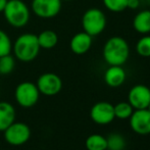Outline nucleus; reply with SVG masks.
I'll list each match as a JSON object with an SVG mask.
<instances>
[{
  "label": "nucleus",
  "instance_id": "1",
  "mask_svg": "<svg viewBox=\"0 0 150 150\" xmlns=\"http://www.w3.org/2000/svg\"><path fill=\"white\" fill-rule=\"evenodd\" d=\"M102 55L108 65H124L130 56V46L122 37L113 36L103 45Z\"/></svg>",
  "mask_w": 150,
  "mask_h": 150
},
{
  "label": "nucleus",
  "instance_id": "2",
  "mask_svg": "<svg viewBox=\"0 0 150 150\" xmlns=\"http://www.w3.org/2000/svg\"><path fill=\"white\" fill-rule=\"evenodd\" d=\"M37 36L32 33H26L18 36L12 44V51L16 58L23 62H30L38 56L40 51Z\"/></svg>",
  "mask_w": 150,
  "mask_h": 150
},
{
  "label": "nucleus",
  "instance_id": "3",
  "mask_svg": "<svg viewBox=\"0 0 150 150\" xmlns=\"http://www.w3.org/2000/svg\"><path fill=\"white\" fill-rule=\"evenodd\" d=\"M6 22L13 28H24L30 21V9L23 0H8L3 10Z\"/></svg>",
  "mask_w": 150,
  "mask_h": 150
},
{
  "label": "nucleus",
  "instance_id": "4",
  "mask_svg": "<svg viewBox=\"0 0 150 150\" xmlns=\"http://www.w3.org/2000/svg\"><path fill=\"white\" fill-rule=\"evenodd\" d=\"M106 16L101 9L92 7L87 9L82 16V27L83 31L90 36H98L106 28Z\"/></svg>",
  "mask_w": 150,
  "mask_h": 150
},
{
  "label": "nucleus",
  "instance_id": "5",
  "mask_svg": "<svg viewBox=\"0 0 150 150\" xmlns=\"http://www.w3.org/2000/svg\"><path fill=\"white\" fill-rule=\"evenodd\" d=\"M40 92L37 85L32 82H23L18 84L14 91V98L18 105L25 108L32 107L38 102Z\"/></svg>",
  "mask_w": 150,
  "mask_h": 150
},
{
  "label": "nucleus",
  "instance_id": "6",
  "mask_svg": "<svg viewBox=\"0 0 150 150\" xmlns=\"http://www.w3.org/2000/svg\"><path fill=\"white\" fill-rule=\"evenodd\" d=\"M30 137L31 129L25 122H13L4 131V139L11 146H21L26 144Z\"/></svg>",
  "mask_w": 150,
  "mask_h": 150
},
{
  "label": "nucleus",
  "instance_id": "7",
  "mask_svg": "<svg viewBox=\"0 0 150 150\" xmlns=\"http://www.w3.org/2000/svg\"><path fill=\"white\" fill-rule=\"evenodd\" d=\"M62 0H32L31 9L40 18H52L59 13Z\"/></svg>",
  "mask_w": 150,
  "mask_h": 150
},
{
  "label": "nucleus",
  "instance_id": "8",
  "mask_svg": "<svg viewBox=\"0 0 150 150\" xmlns=\"http://www.w3.org/2000/svg\"><path fill=\"white\" fill-rule=\"evenodd\" d=\"M37 88L40 94L45 96H54L62 89V81L60 77L53 73H45L38 78Z\"/></svg>",
  "mask_w": 150,
  "mask_h": 150
},
{
  "label": "nucleus",
  "instance_id": "9",
  "mask_svg": "<svg viewBox=\"0 0 150 150\" xmlns=\"http://www.w3.org/2000/svg\"><path fill=\"white\" fill-rule=\"evenodd\" d=\"M90 117L95 124L108 125L115 119L113 105L107 101H100L95 103L90 110Z\"/></svg>",
  "mask_w": 150,
  "mask_h": 150
},
{
  "label": "nucleus",
  "instance_id": "10",
  "mask_svg": "<svg viewBox=\"0 0 150 150\" xmlns=\"http://www.w3.org/2000/svg\"><path fill=\"white\" fill-rule=\"evenodd\" d=\"M128 102L134 109H146L150 103V89L142 84L133 86L129 91Z\"/></svg>",
  "mask_w": 150,
  "mask_h": 150
},
{
  "label": "nucleus",
  "instance_id": "11",
  "mask_svg": "<svg viewBox=\"0 0 150 150\" xmlns=\"http://www.w3.org/2000/svg\"><path fill=\"white\" fill-rule=\"evenodd\" d=\"M130 127L138 135L150 134V111L148 109H135L130 117Z\"/></svg>",
  "mask_w": 150,
  "mask_h": 150
},
{
  "label": "nucleus",
  "instance_id": "12",
  "mask_svg": "<svg viewBox=\"0 0 150 150\" xmlns=\"http://www.w3.org/2000/svg\"><path fill=\"white\" fill-rule=\"evenodd\" d=\"M92 46V36L86 32H79L75 34L69 42V48L75 54L82 55L87 53Z\"/></svg>",
  "mask_w": 150,
  "mask_h": 150
},
{
  "label": "nucleus",
  "instance_id": "13",
  "mask_svg": "<svg viewBox=\"0 0 150 150\" xmlns=\"http://www.w3.org/2000/svg\"><path fill=\"white\" fill-rule=\"evenodd\" d=\"M104 82L111 88H117L125 83L127 79L126 71L122 65H109L103 76Z\"/></svg>",
  "mask_w": 150,
  "mask_h": 150
},
{
  "label": "nucleus",
  "instance_id": "14",
  "mask_svg": "<svg viewBox=\"0 0 150 150\" xmlns=\"http://www.w3.org/2000/svg\"><path fill=\"white\" fill-rule=\"evenodd\" d=\"M16 120V109L6 101L0 102V132H4Z\"/></svg>",
  "mask_w": 150,
  "mask_h": 150
},
{
  "label": "nucleus",
  "instance_id": "15",
  "mask_svg": "<svg viewBox=\"0 0 150 150\" xmlns=\"http://www.w3.org/2000/svg\"><path fill=\"white\" fill-rule=\"evenodd\" d=\"M133 28L137 33L142 35L150 33V10H141L134 16Z\"/></svg>",
  "mask_w": 150,
  "mask_h": 150
},
{
  "label": "nucleus",
  "instance_id": "16",
  "mask_svg": "<svg viewBox=\"0 0 150 150\" xmlns=\"http://www.w3.org/2000/svg\"><path fill=\"white\" fill-rule=\"evenodd\" d=\"M38 43L40 48L43 49H52L58 43V36L57 34L52 30H45L37 36Z\"/></svg>",
  "mask_w": 150,
  "mask_h": 150
},
{
  "label": "nucleus",
  "instance_id": "17",
  "mask_svg": "<svg viewBox=\"0 0 150 150\" xmlns=\"http://www.w3.org/2000/svg\"><path fill=\"white\" fill-rule=\"evenodd\" d=\"M85 146L87 150H107L106 138L100 134H92L87 137Z\"/></svg>",
  "mask_w": 150,
  "mask_h": 150
},
{
  "label": "nucleus",
  "instance_id": "18",
  "mask_svg": "<svg viewBox=\"0 0 150 150\" xmlns=\"http://www.w3.org/2000/svg\"><path fill=\"white\" fill-rule=\"evenodd\" d=\"M107 150H125L127 147V141L120 133H111L106 138Z\"/></svg>",
  "mask_w": 150,
  "mask_h": 150
},
{
  "label": "nucleus",
  "instance_id": "19",
  "mask_svg": "<svg viewBox=\"0 0 150 150\" xmlns=\"http://www.w3.org/2000/svg\"><path fill=\"white\" fill-rule=\"evenodd\" d=\"M113 110H115V117L120 120H127L130 119L133 111L135 110L132 107V105L129 102H119L117 104L113 105Z\"/></svg>",
  "mask_w": 150,
  "mask_h": 150
},
{
  "label": "nucleus",
  "instance_id": "20",
  "mask_svg": "<svg viewBox=\"0 0 150 150\" xmlns=\"http://www.w3.org/2000/svg\"><path fill=\"white\" fill-rule=\"evenodd\" d=\"M136 51L142 57H150V35H143L138 40Z\"/></svg>",
  "mask_w": 150,
  "mask_h": 150
},
{
  "label": "nucleus",
  "instance_id": "21",
  "mask_svg": "<svg viewBox=\"0 0 150 150\" xmlns=\"http://www.w3.org/2000/svg\"><path fill=\"white\" fill-rule=\"evenodd\" d=\"M16 60L10 54L0 57V75H8L14 69Z\"/></svg>",
  "mask_w": 150,
  "mask_h": 150
},
{
  "label": "nucleus",
  "instance_id": "22",
  "mask_svg": "<svg viewBox=\"0 0 150 150\" xmlns=\"http://www.w3.org/2000/svg\"><path fill=\"white\" fill-rule=\"evenodd\" d=\"M103 5L111 12H122L127 9L128 0H102Z\"/></svg>",
  "mask_w": 150,
  "mask_h": 150
},
{
  "label": "nucleus",
  "instance_id": "23",
  "mask_svg": "<svg viewBox=\"0 0 150 150\" xmlns=\"http://www.w3.org/2000/svg\"><path fill=\"white\" fill-rule=\"evenodd\" d=\"M12 50V43L9 36L4 31L0 30V57L10 54Z\"/></svg>",
  "mask_w": 150,
  "mask_h": 150
},
{
  "label": "nucleus",
  "instance_id": "24",
  "mask_svg": "<svg viewBox=\"0 0 150 150\" xmlns=\"http://www.w3.org/2000/svg\"><path fill=\"white\" fill-rule=\"evenodd\" d=\"M140 6V0H128L127 1V8L129 9H137Z\"/></svg>",
  "mask_w": 150,
  "mask_h": 150
},
{
  "label": "nucleus",
  "instance_id": "25",
  "mask_svg": "<svg viewBox=\"0 0 150 150\" xmlns=\"http://www.w3.org/2000/svg\"><path fill=\"white\" fill-rule=\"evenodd\" d=\"M8 0H0V12H3Z\"/></svg>",
  "mask_w": 150,
  "mask_h": 150
},
{
  "label": "nucleus",
  "instance_id": "26",
  "mask_svg": "<svg viewBox=\"0 0 150 150\" xmlns=\"http://www.w3.org/2000/svg\"><path fill=\"white\" fill-rule=\"evenodd\" d=\"M147 109H148V110L150 111V103H149V105H148V107H147Z\"/></svg>",
  "mask_w": 150,
  "mask_h": 150
},
{
  "label": "nucleus",
  "instance_id": "27",
  "mask_svg": "<svg viewBox=\"0 0 150 150\" xmlns=\"http://www.w3.org/2000/svg\"><path fill=\"white\" fill-rule=\"evenodd\" d=\"M64 1H71V0H64Z\"/></svg>",
  "mask_w": 150,
  "mask_h": 150
},
{
  "label": "nucleus",
  "instance_id": "28",
  "mask_svg": "<svg viewBox=\"0 0 150 150\" xmlns=\"http://www.w3.org/2000/svg\"><path fill=\"white\" fill-rule=\"evenodd\" d=\"M147 1H150V0H147Z\"/></svg>",
  "mask_w": 150,
  "mask_h": 150
}]
</instances>
